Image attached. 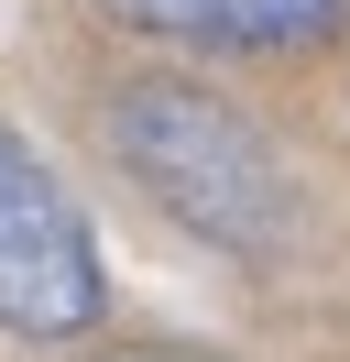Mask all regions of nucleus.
<instances>
[{"label": "nucleus", "instance_id": "obj_2", "mask_svg": "<svg viewBox=\"0 0 350 362\" xmlns=\"http://www.w3.org/2000/svg\"><path fill=\"white\" fill-rule=\"evenodd\" d=\"M99 242H88L77 198L0 132V329L22 340H77L99 318Z\"/></svg>", "mask_w": 350, "mask_h": 362}, {"label": "nucleus", "instance_id": "obj_4", "mask_svg": "<svg viewBox=\"0 0 350 362\" xmlns=\"http://www.w3.org/2000/svg\"><path fill=\"white\" fill-rule=\"evenodd\" d=\"M109 362H208V351H109Z\"/></svg>", "mask_w": 350, "mask_h": 362}, {"label": "nucleus", "instance_id": "obj_1", "mask_svg": "<svg viewBox=\"0 0 350 362\" xmlns=\"http://www.w3.org/2000/svg\"><path fill=\"white\" fill-rule=\"evenodd\" d=\"M109 143H121V165L186 230H208V242H230V252L284 242V165H274V143H262L219 88L131 77V88L109 99Z\"/></svg>", "mask_w": 350, "mask_h": 362}, {"label": "nucleus", "instance_id": "obj_3", "mask_svg": "<svg viewBox=\"0 0 350 362\" xmlns=\"http://www.w3.org/2000/svg\"><path fill=\"white\" fill-rule=\"evenodd\" d=\"M143 33H175V45H230V55H274V45H318L339 33L350 0H109Z\"/></svg>", "mask_w": 350, "mask_h": 362}]
</instances>
